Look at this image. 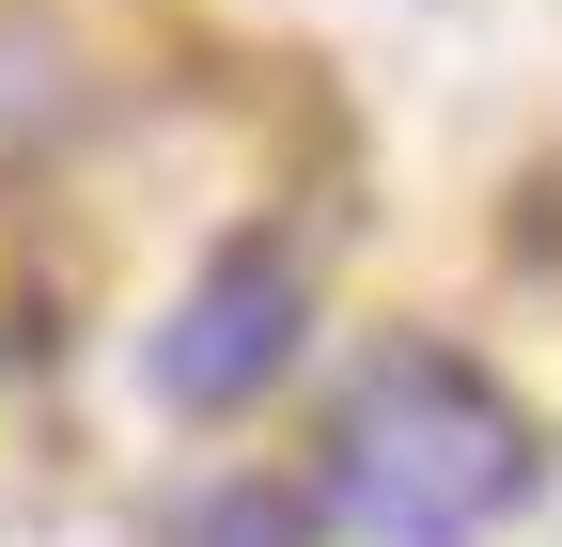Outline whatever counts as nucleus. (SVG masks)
Wrapping results in <instances>:
<instances>
[{
    "instance_id": "obj_3",
    "label": "nucleus",
    "mask_w": 562,
    "mask_h": 547,
    "mask_svg": "<svg viewBox=\"0 0 562 547\" xmlns=\"http://www.w3.org/2000/svg\"><path fill=\"white\" fill-rule=\"evenodd\" d=\"M157 547H313V516H297V485H203V501H172Z\"/></svg>"
},
{
    "instance_id": "obj_2",
    "label": "nucleus",
    "mask_w": 562,
    "mask_h": 547,
    "mask_svg": "<svg viewBox=\"0 0 562 547\" xmlns=\"http://www.w3.org/2000/svg\"><path fill=\"white\" fill-rule=\"evenodd\" d=\"M297 250H220V266H203V282H188V313L157 328V345H140V391H157V406H250L281 360H297Z\"/></svg>"
},
{
    "instance_id": "obj_1",
    "label": "nucleus",
    "mask_w": 562,
    "mask_h": 547,
    "mask_svg": "<svg viewBox=\"0 0 562 547\" xmlns=\"http://www.w3.org/2000/svg\"><path fill=\"white\" fill-rule=\"evenodd\" d=\"M328 501L375 547H469L531 501V423L453 345H391V360H360V391L328 423Z\"/></svg>"
}]
</instances>
